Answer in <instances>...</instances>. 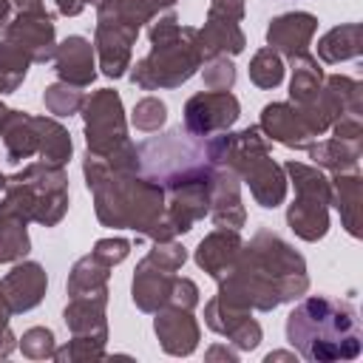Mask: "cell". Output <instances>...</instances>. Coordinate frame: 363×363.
Instances as JSON below:
<instances>
[{"mask_svg":"<svg viewBox=\"0 0 363 363\" xmlns=\"http://www.w3.org/2000/svg\"><path fill=\"white\" fill-rule=\"evenodd\" d=\"M45 289H48V275L37 261H17L11 272L0 278V298L6 301L11 315H23L40 306Z\"/></svg>","mask_w":363,"mask_h":363,"instance_id":"14","label":"cell"},{"mask_svg":"<svg viewBox=\"0 0 363 363\" xmlns=\"http://www.w3.org/2000/svg\"><path fill=\"white\" fill-rule=\"evenodd\" d=\"M286 343L312 363L354 360L363 352V329L349 301L309 295L286 315Z\"/></svg>","mask_w":363,"mask_h":363,"instance_id":"4","label":"cell"},{"mask_svg":"<svg viewBox=\"0 0 363 363\" xmlns=\"http://www.w3.org/2000/svg\"><path fill=\"white\" fill-rule=\"evenodd\" d=\"M284 71H286L284 57L278 51H272L269 45L258 48L252 54V60H250V82L258 85V88H264V91L278 88L284 82Z\"/></svg>","mask_w":363,"mask_h":363,"instance_id":"33","label":"cell"},{"mask_svg":"<svg viewBox=\"0 0 363 363\" xmlns=\"http://www.w3.org/2000/svg\"><path fill=\"white\" fill-rule=\"evenodd\" d=\"M244 0H210L207 17H218V20H230V23H241L244 20Z\"/></svg>","mask_w":363,"mask_h":363,"instance_id":"41","label":"cell"},{"mask_svg":"<svg viewBox=\"0 0 363 363\" xmlns=\"http://www.w3.org/2000/svg\"><path fill=\"white\" fill-rule=\"evenodd\" d=\"M102 264H108L111 269L116 267V264H122L125 258H128V252H130V241L128 238H99L96 244H94V250H91Z\"/></svg>","mask_w":363,"mask_h":363,"instance_id":"39","label":"cell"},{"mask_svg":"<svg viewBox=\"0 0 363 363\" xmlns=\"http://www.w3.org/2000/svg\"><path fill=\"white\" fill-rule=\"evenodd\" d=\"M207 360H216V357H224V360H235L238 354L233 352V349H227V346H213V349H207V354H204Z\"/></svg>","mask_w":363,"mask_h":363,"instance_id":"47","label":"cell"},{"mask_svg":"<svg viewBox=\"0 0 363 363\" xmlns=\"http://www.w3.org/2000/svg\"><path fill=\"white\" fill-rule=\"evenodd\" d=\"M145 6H147V11L156 17V14H162V11H173V6H176V0H142Z\"/></svg>","mask_w":363,"mask_h":363,"instance_id":"45","label":"cell"},{"mask_svg":"<svg viewBox=\"0 0 363 363\" xmlns=\"http://www.w3.org/2000/svg\"><path fill=\"white\" fill-rule=\"evenodd\" d=\"M318 31V17L309 11H286L269 20L267 26V45L286 60L309 54L312 37Z\"/></svg>","mask_w":363,"mask_h":363,"instance_id":"16","label":"cell"},{"mask_svg":"<svg viewBox=\"0 0 363 363\" xmlns=\"http://www.w3.org/2000/svg\"><path fill=\"white\" fill-rule=\"evenodd\" d=\"M0 139L6 147V162H11V164H20L23 159L37 156V145H40L37 116L9 108L0 119Z\"/></svg>","mask_w":363,"mask_h":363,"instance_id":"23","label":"cell"},{"mask_svg":"<svg viewBox=\"0 0 363 363\" xmlns=\"http://www.w3.org/2000/svg\"><path fill=\"white\" fill-rule=\"evenodd\" d=\"M79 113H82V125H85L88 153L108 156L130 139L119 91H113V88L94 91L91 96H85V105H82Z\"/></svg>","mask_w":363,"mask_h":363,"instance_id":"10","label":"cell"},{"mask_svg":"<svg viewBox=\"0 0 363 363\" xmlns=\"http://www.w3.org/2000/svg\"><path fill=\"white\" fill-rule=\"evenodd\" d=\"M292 62V79H289V102L295 105H306L318 96L320 85H323V68L318 62V57L312 54H301Z\"/></svg>","mask_w":363,"mask_h":363,"instance_id":"31","label":"cell"},{"mask_svg":"<svg viewBox=\"0 0 363 363\" xmlns=\"http://www.w3.org/2000/svg\"><path fill=\"white\" fill-rule=\"evenodd\" d=\"M309 289L306 261L295 247L269 230H258L241 252L230 272L218 278L216 298L235 309L272 312L281 303L301 301Z\"/></svg>","mask_w":363,"mask_h":363,"instance_id":"2","label":"cell"},{"mask_svg":"<svg viewBox=\"0 0 363 363\" xmlns=\"http://www.w3.org/2000/svg\"><path fill=\"white\" fill-rule=\"evenodd\" d=\"M139 173L164 190V218L176 235L193 230L210 210V176L216 164L207 159L201 136L184 128L147 136L136 145Z\"/></svg>","mask_w":363,"mask_h":363,"instance_id":"1","label":"cell"},{"mask_svg":"<svg viewBox=\"0 0 363 363\" xmlns=\"http://www.w3.org/2000/svg\"><path fill=\"white\" fill-rule=\"evenodd\" d=\"M57 3V11L62 17H77L88 3H99V0H54Z\"/></svg>","mask_w":363,"mask_h":363,"instance_id":"43","label":"cell"},{"mask_svg":"<svg viewBox=\"0 0 363 363\" xmlns=\"http://www.w3.org/2000/svg\"><path fill=\"white\" fill-rule=\"evenodd\" d=\"M105 343L108 340H99V337H82V335H71V340L65 346H57L54 352V360L57 363H85V360H105L108 352H105Z\"/></svg>","mask_w":363,"mask_h":363,"instance_id":"35","label":"cell"},{"mask_svg":"<svg viewBox=\"0 0 363 363\" xmlns=\"http://www.w3.org/2000/svg\"><path fill=\"white\" fill-rule=\"evenodd\" d=\"M201 79H204V88H210V91H230L235 85L233 57H227V54L207 57L201 62Z\"/></svg>","mask_w":363,"mask_h":363,"instance_id":"37","label":"cell"},{"mask_svg":"<svg viewBox=\"0 0 363 363\" xmlns=\"http://www.w3.org/2000/svg\"><path fill=\"white\" fill-rule=\"evenodd\" d=\"M261 133L284 147H295V150H306L312 142H318V136H323L332 128V119L323 113V108L318 105V99L306 102V105H295V102H269L261 111V122H258Z\"/></svg>","mask_w":363,"mask_h":363,"instance_id":"9","label":"cell"},{"mask_svg":"<svg viewBox=\"0 0 363 363\" xmlns=\"http://www.w3.org/2000/svg\"><path fill=\"white\" fill-rule=\"evenodd\" d=\"M272 360H295V354L292 352H269L267 354V363H272Z\"/></svg>","mask_w":363,"mask_h":363,"instance_id":"48","label":"cell"},{"mask_svg":"<svg viewBox=\"0 0 363 363\" xmlns=\"http://www.w3.org/2000/svg\"><path fill=\"white\" fill-rule=\"evenodd\" d=\"M43 105H45V111L54 113V116H74V113L82 111L85 94H82V88L68 85V82L60 79V82H51V85L43 91Z\"/></svg>","mask_w":363,"mask_h":363,"instance_id":"34","label":"cell"},{"mask_svg":"<svg viewBox=\"0 0 363 363\" xmlns=\"http://www.w3.org/2000/svg\"><path fill=\"white\" fill-rule=\"evenodd\" d=\"M20 85H23V77H17V74L0 68V96H3V94H14Z\"/></svg>","mask_w":363,"mask_h":363,"instance_id":"44","label":"cell"},{"mask_svg":"<svg viewBox=\"0 0 363 363\" xmlns=\"http://www.w3.org/2000/svg\"><path fill=\"white\" fill-rule=\"evenodd\" d=\"M196 45H199L201 60L218 57V54L235 57V54L244 51L247 37H244V31H241L238 23L218 20V17H207V20H204V28H199V34H196Z\"/></svg>","mask_w":363,"mask_h":363,"instance_id":"26","label":"cell"},{"mask_svg":"<svg viewBox=\"0 0 363 363\" xmlns=\"http://www.w3.org/2000/svg\"><path fill=\"white\" fill-rule=\"evenodd\" d=\"M238 179L250 184L252 199H255L261 207H267V210L281 207L284 199H286V190H289V179H286L284 167H281L275 159H269V153L255 156V159L238 173Z\"/></svg>","mask_w":363,"mask_h":363,"instance_id":"20","label":"cell"},{"mask_svg":"<svg viewBox=\"0 0 363 363\" xmlns=\"http://www.w3.org/2000/svg\"><path fill=\"white\" fill-rule=\"evenodd\" d=\"M167 303L193 312V309L199 306V286H196V281H190V278H179V275H176V281H173V292H170V301H167Z\"/></svg>","mask_w":363,"mask_h":363,"instance_id":"40","label":"cell"},{"mask_svg":"<svg viewBox=\"0 0 363 363\" xmlns=\"http://www.w3.org/2000/svg\"><path fill=\"white\" fill-rule=\"evenodd\" d=\"M6 111H9V108H6V105H3V99H0V119H3V113H6Z\"/></svg>","mask_w":363,"mask_h":363,"instance_id":"50","label":"cell"},{"mask_svg":"<svg viewBox=\"0 0 363 363\" xmlns=\"http://www.w3.org/2000/svg\"><path fill=\"white\" fill-rule=\"evenodd\" d=\"M3 40L14 43L26 51L31 62H51L57 48V31H54V14L48 9L43 11H14L11 23L3 31Z\"/></svg>","mask_w":363,"mask_h":363,"instance_id":"12","label":"cell"},{"mask_svg":"<svg viewBox=\"0 0 363 363\" xmlns=\"http://www.w3.org/2000/svg\"><path fill=\"white\" fill-rule=\"evenodd\" d=\"M173 281H176V272L156 267L150 258H142L136 264L133 281H130V298H133L136 309L156 312V309L167 306L170 292H173Z\"/></svg>","mask_w":363,"mask_h":363,"instance_id":"21","label":"cell"},{"mask_svg":"<svg viewBox=\"0 0 363 363\" xmlns=\"http://www.w3.org/2000/svg\"><path fill=\"white\" fill-rule=\"evenodd\" d=\"M28 250H31V238L26 221L0 213V264H17L28 255Z\"/></svg>","mask_w":363,"mask_h":363,"instance_id":"32","label":"cell"},{"mask_svg":"<svg viewBox=\"0 0 363 363\" xmlns=\"http://www.w3.org/2000/svg\"><path fill=\"white\" fill-rule=\"evenodd\" d=\"M108 275H111V267L102 264L94 252L82 255L71 267L65 292H68V298H88V301L108 303Z\"/></svg>","mask_w":363,"mask_h":363,"instance_id":"24","label":"cell"},{"mask_svg":"<svg viewBox=\"0 0 363 363\" xmlns=\"http://www.w3.org/2000/svg\"><path fill=\"white\" fill-rule=\"evenodd\" d=\"M360 48H363L360 23H340L318 40V60L326 62V65H337V62H346V60H357Z\"/></svg>","mask_w":363,"mask_h":363,"instance_id":"28","label":"cell"},{"mask_svg":"<svg viewBox=\"0 0 363 363\" xmlns=\"http://www.w3.org/2000/svg\"><path fill=\"white\" fill-rule=\"evenodd\" d=\"M241 244H244V238L238 235V230H221V227H216L213 233H207L199 241V247L193 252V261L199 264V269H204L210 278L218 281L235 264V258L241 252Z\"/></svg>","mask_w":363,"mask_h":363,"instance_id":"22","label":"cell"},{"mask_svg":"<svg viewBox=\"0 0 363 363\" xmlns=\"http://www.w3.org/2000/svg\"><path fill=\"white\" fill-rule=\"evenodd\" d=\"M210 221L221 230H241L247 221V210L241 204V179L227 170L216 167L210 176Z\"/></svg>","mask_w":363,"mask_h":363,"instance_id":"18","label":"cell"},{"mask_svg":"<svg viewBox=\"0 0 363 363\" xmlns=\"http://www.w3.org/2000/svg\"><path fill=\"white\" fill-rule=\"evenodd\" d=\"M54 74L77 88H88L96 79V54H94V43L71 34L62 43H57L54 48Z\"/></svg>","mask_w":363,"mask_h":363,"instance_id":"19","label":"cell"},{"mask_svg":"<svg viewBox=\"0 0 363 363\" xmlns=\"http://www.w3.org/2000/svg\"><path fill=\"white\" fill-rule=\"evenodd\" d=\"M204 147H207V159L216 164V167H227L233 170L235 176L255 159V156H264L272 150L269 139L261 133L258 125H250L244 130H224L213 139H204Z\"/></svg>","mask_w":363,"mask_h":363,"instance_id":"13","label":"cell"},{"mask_svg":"<svg viewBox=\"0 0 363 363\" xmlns=\"http://www.w3.org/2000/svg\"><path fill=\"white\" fill-rule=\"evenodd\" d=\"M238 116L241 105L230 91H199L184 102V130L201 139L230 130Z\"/></svg>","mask_w":363,"mask_h":363,"instance_id":"11","label":"cell"},{"mask_svg":"<svg viewBox=\"0 0 363 363\" xmlns=\"http://www.w3.org/2000/svg\"><path fill=\"white\" fill-rule=\"evenodd\" d=\"M199 28L193 26H179L176 34L150 43V51L130 65V82L142 91H167L184 85L199 68H201V54L196 45Z\"/></svg>","mask_w":363,"mask_h":363,"instance_id":"7","label":"cell"},{"mask_svg":"<svg viewBox=\"0 0 363 363\" xmlns=\"http://www.w3.org/2000/svg\"><path fill=\"white\" fill-rule=\"evenodd\" d=\"M153 14L142 0H99L96 3V31H94V54L105 77L119 79L130 68V51L145 23Z\"/></svg>","mask_w":363,"mask_h":363,"instance_id":"6","label":"cell"},{"mask_svg":"<svg viewBox=\"0 0 363 363\" xmlns=\"http://www.w3.org/2000/svg\"><path fill=\"white\" fill-rule=\"evenodd\" d=\"M3 187H6V176L0 173V193H3Z\"/></svg>","mask_w":363,"mask_h":363,"instance_id":"49","label":"cell"},{"mask_svg":"<svg viewBox=\"0 0 363 363\" xmlns=\"http://www.w3.org/2000/svg\"><path fill=\"white\" fill-rule=\"evenodd\" d=\"M11 17H14V6H11V0H0V37H3L6 26L11 23Z\"/></svg>","mask_w":363,"mask_h":363,"instance_id":"46","label":"cell"},{"mask_svg":"<svg viewBox=\"0 0 363 363\" xmlns=\"http://www.w3.org/2000/svg\"><path fill=\"white\" fill-rule=\"evenodd\" d=\"M204 323H207L216 335L227 337V340H230L235 349H241V352H252V349L261 343V337H264L261 323H258L255 318H250V309L227 306V303L218 301L216 295L204 303Z\"/></svg>","mask_w":363,"mask_h":363,"instance_id":"15","label":"cell"},{"mask_svg":"<svg viewBox=\"0 0 363 363\" xmlns=\"http://www.w3.org/2000/svg\"><path fill=\"white\" fill-rule=\"evenodd\" d=\"M9 318H11V312H9L6 301L0 298V357H9L17 349V337H14L11 326H9Z\"/></svg>","mask_w":363,"mask_h":363,"instance_id":"42","label":"cell"},{"mask_svg":"<svg viewBox=\"0 0 363 363\" xmlns=\"http://www.w3.org/2000/svg\"><path fill=\"white\" fill-rule=\"evenodd\" d=\"M332 184V207L340 213V224L349 235H360V199H363V179L357 170L335 173Z\"/></svg>","mask_w":363,"mask_h":363,"instance_id":"25","label":"cell"},{"mask_svg":"<svg viewBox=\"0 0 363 363\" xmlns=\"http://www.w3.org/2000/svg\"><path fill=\"white\" fill-rule=\"evenodd\" d=\"M153 332L159 337V346L173 354V357H187L196 352L199 340H201V329L199 320L193 318L190 309H179V306H162L153 312Z\"/></svg>","mask_w":363,"mask_h":363,"instance_id":"17","label":"cell"},{"mask_svg":"<svg viewBox=\"0 0 363 363\" xmlns=\"http://www.w3.org/2000/svg\"><path fill=\"white\" fill-rule=\"evenodd\" d=\"M309 159L315 162V167L320 170H332V173H346V170H357L360 153H363V139H320L312 142L309 147Z\"/></svg>","mask_w":363,"mask_h":363,"instance_id":"27","label":"cell"},{"mask_svg":"<svg viewBox=\"0 0 363 363\" xmlns=\"http://www.w3.org/2000/svg\"><path fill=\"white\" fill-rule=\"evenodd\" d=\"M0 213L20 221L57 227L68 213V173L45 162H28L23 170L6 176Z\"/></svg>","mask_w":363,"mask_h":363,"instance_id":"5","label":"cell"},{"mask_svg":"<svg viewBox=\"0 0 363 363\" xmlns=\"http://www.w3.org/2000/svg\"><path fill=\"white\" fill-rule=\"evenodd\" d=\"M105 306H108V303L88 301V298H68V306L62 309V320H65V326H68L71 335L108 340Z\"/></svg>","mask_w":363,"mask_h":363,"instance_id":"29","label":"cell"},{"mask_svg":"<svg viewBox=\"0 0 363 363\" xmlns=\"http://www.w3.org/2000/svg\"><path fill=\"white\" fill-rule=\"evenodd\" d=\"M167 122V105L159 99V96H142L136 105H133V113H130V125L142 133H156L162 130Z\"/></svg>","mask_w":363,"mask_h":363,"instance_id":"36","label":"cell"},{"mask_svg":"<svg viewBox=\"0 0 363 363\" xmlns=\"http://www.w3.org/2000/svg\"><path fill=\"white\" fill-rule=\"evenodd\" d=\"M37 128H40V145H37V156L45 164L54 167H65L71 159V133L51 116H37Z\"/></svg>","mask_w":363,"mask_h":363,"instance_id":"30","label":"cell"},{"mask_svg":"<svg viewBox=\"0 0 363 363\" xmlns=\"http://www.w3.org/2000/svg\"><path fill=\"white\" fill-rule=\"evenodd\" d=\"M82 176L94 196V210L102 227L133 230L150 241L176 238L164 218V190L156 182L139 170H116L88 150L82 156Z\"/></svg>","mask_w":363,"mask_h":363,"instance_id":"3","label":"cell"},{"mask_svg":"<svg viewBox=\"0 0 363 363\" xmlns=\"http://www.w3.org/2000/svg\"><path fill=\"white\" fill-rule=\"evenodd\" d=\"M286 179L295 187V199L286 207L289 230L303 241H320L329 233V204H332V184L320 167L303 164L289 159L284 164Z\"/></svg>","mask_w":363,"mask_h":363,"instance_id":"8","label":"cell"},{"mask_svg":"<svg viewBox=\"0 0 363 363\" xmlns=\"http://www.w3.org/2000/svg\"><path fill=\"white\" fill-rule=\"evenodd\" d=\"M20 352L31 360H45V357H54L57 352V337L48 326H31L23 332V337L17 340Z\"/></svg>","mask_w":363,"mask_h":363,"instance_id":"38","label":"cell"}]
</instances>
